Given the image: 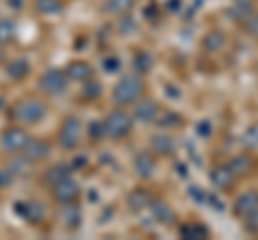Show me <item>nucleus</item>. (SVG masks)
Wrapping results in <instances>:
<instances>
[{"label": "nucleus", "mask_w": 258, "mask_h": 240, "mask_svg": "<svg viewBox=\"0 0 258 240\" xmlns=\"http://www.w3.org/2000/svg\"><path fill=\"white\" fill-rule=\"evenodd\" d=\"M134 114H129V111L125 107H114V109H110L106 118H103V125H106V135L110 140H114V142H120V140H125L129 133H132L134 129Z\"/></svg>", "instance_id": "nucleus-3"}, {"label": "nucleus", "mask_w": 258, "mask_h": 240, "mask_svg": "<svg viewBox=\"0 0 258 240\" xmlns=\"http://www.w3.org/2000/svg\"><path fill=\"white\" fill-rule=\"evenodd\" d=\"M103 94V86H101V82L99 79H86V82L82 84V97L86 99V101H95V99H99Z\"/></svg>", "instance_id": "nucleus-26"}, {"label": "nucleus", "mask_w": 258, "mask_h": 240, "mask_svg": "<svg viewBox=\"0 0 258 240\" xmlns=\"http://www.w3.org/2000/svg\"><path fill=\"white\" fill-rule=\"evenodd\" d=\"M15 37V24L11 20H0V45L11 43Z\"/></svg>", "instance_id": "nucleus-32"}, {"label": "nucleus", "mask_w": 258, "mask_h": 240, "mask_svg": "<svg viewBox=\"0 0 258 240\" xmlns=\"http://www.w3.org/2000/svg\"><path fill=\"white\" fill-rule=\"evenodd\" d=\"M226 43V37L224 33H220V30H213V33H209L205 39H203V47L207 52H217V50H222Z\"/></svg>", "instance_id": "nucleus-27"}, {"label": "nucleus", "mask_w": 258, "mask_h": 240, "mask_svg": "<svg viewBox=\"0 0 258 240\" xmlns=\"http://www.w3.org/2000/svg\"><path fill=\"white\" fill-rule=\"evenodd\" d=\"M52 199L58 206H69V204H78L80 195H82V187H80V182L74 180L69 176V178L60 180L58 185H54L52 189Z\"/></svg>", "instance_id": "nucleus-6"}, {"label": "nucleus", "mask_w": 258, "mask_h": 240, "mask_svg": "<svg viewBox=\"0 0 258 240\" xmlns=\"http://www.w3.org/2000/svg\"><path fill=\"white\" fill-rule=\"evenodd\" d=\"M196 131L200 133V138H209V135H211V123H209V120H203L200 125H196Z\"/></svg>", "instance_id": "nucleus-37"}, {"label": "nucleus", "mask_w": 258, "mask_h": 240, "mask_svg": "<svg viewBox=\"0 0 258 240\" xmlns=\"http://www.w3.org/2000/svg\"><path fill=\"white\" fill-rule=\"evenodd\" d=\"M69 176H71V167L69 165L56 163V165L50 167V170H45V174L41 176V182H43V185H47V189H52L54 185H58L60 180L69 178Z\"/></svg>", "instance_id": "nucleus-16"}, {"label": "nucleus", "mask_w": 258, "mask_h": 240, "mask_svg": "<svg viewBox=\"0 0 258 240\" xmlns=\"http://www.w3.org/2000/svg\"><path fill=\"white\" fill-rule=\"evenodd\" d=\"M15 212L26 223H30V225H39L41 221H45V206H43V202H37V199L15 202Z\"/></svg>", "instance_id": "nucleus-8"}, {"label": "nucleus", "mask_w": 258, "mask_h": 240, "mask_svg": "<svg viewBox=\"0 0 258 240\" xmlns=\"http://www.w3.org/2000/svg\"><path fill=\"white\" fill-rule=\"evenodd\" d=\"M67 82L69 77L64 71L60 69H47L45 73L39 77V90L47 97H56V94H62L67 90Z\"/></svg>", "instance_id": "nucleus-7"}, {"label": "nucleus", "mask_w": 258, "mask_h": 240, "mask_svg": "<svg viewBox=\"0 0 258 240\" xmlns=\"http://www.w3.org/2000/svg\"><path fill=\"white\" fill-rule=\"evenodd\" d=\"M80 135H82V123L78 116H67L58 127V146L62 150H74L80 144Z\"/></svg>", "instance_id": "nucleus-5"}, {"label": "nucleus", "mask_w": 258, "mask_h": 240, "mask_svg": "<svg viewBox=\"0 0 258 240\" xmlns=\"http://www.w3.org/2000/svg\"><path fill=\"white\" fill-rule=\"evenodd\" d=\"M132 9H134V0H106L101 5V11L106 15H114V18L129 15Z\"/></svg>", "instance_id": "nucleus-20"}, {"label": "nucleus", "mask_w": 258, "mask_h": 240, "mask_svg": "<svg viewBox=\"0 0 258 240\" xmlns=\"http://www.w3.org/2000/svg\"><path fill=\"white\" fill-rule=\"evenodd\" d=\"M243 227H245V231H249V234L258 236V210L247 214V217L243 219Z\"/></svg>", "instance_id": "nucleus-33"}, {"label": "nucleus", "mask_w": 258, "mask_h": 240, "mask_svg": "<svg viewBox=\"0 0 258 240\" xmlns=\"http://www.w3.org/2000/svg\"><path fill=\"white\" fill-rule=\"evenodd\" d=\"M243 26L252 37H258V11H254L252 15H249V18L243 22Z\"/></svg>", "instance_id": "nucleus-34"}, {"label": "nucleus", "mask_w": 258, "mask_h": 240, "mask_svg": "<svg viewBox=\"0 0 258 240\" xmlns=\"http://www.w3.org/2000/svg\"><path fill=\"white\" fill-rule=\"evenodd\" d=\"M252 13H254L252 0H235L230 7V20H235L239 24H243Z\"/></svg>", "instance_id": "nucleus-24"}, {"label": "nucleus", "mask_w": 258, "mask_h": 240, "mask_svg": "<svg viewBox=\"0 0 258 240\" xmlns=\"http://www.w3.org/2000/svg\"><path fill=\"white\" fill-rule=\"evenodd\" d=\"M106 125H103V120H93L91 125H88V142L91 144H99L101 140H106Z\"/></svg>", "instance_id": "nucleus-29"}, {"label": "nucleus", "mask_w": 258, "mask_h": 240, "mask_svg": "<svg viewBox=\"0 0 258 240\" xmlns=\"http://www.w3.org/2000/svg\"><path fill=\"white\" fill-rule=\"evenodd\" d=\"M47 114V105H45V101L41 99H37V97H28V99H20L15 105L11 107V116L15 123H20V125H39L41 120L45 118Z\"/></svg>", "instance_id": "nucleus-2"}, {"label": "nucleus", "mask_w": 258, "mask_h": 240, "mask_svg": "<svg viewBox=\"0 0 258 240\" xmlns=\"http://www.w3.org/2000/svg\"><path fill=\"white\" fill-rule=\"evenodd\" d=\"M157 125L161 129H176V127L183 125V116L176 114V111H164V114H159Z\"/></svg>", "instance_id": "nucleus-28"}, {"label": "nucleus", "mask_w": 258, "mask_h": 240, "mask_svg": "<svg viewBox=\"0 0 258 240\" xmlns=\"http://www.w3.org/2000/svg\"><path fill=\"white\" fill-rule=\"evenodd\" d=\"M151 202H153V197L147 189H142V187H136L132 193L127 195V208L132 212H142V210H147V208H151Z\"/></svg>", "instance_id": "nucleus-15"}, {"label": "nucleus", "mask_w": 258, "mask_h": 240, "mask_svg": "<svg viewBox=\"0 0 258 240\" xmlns=\"http://www.w3.org/2000/svg\"><path fill=\"white\" fill-rule=\"evenodd\" d=\"M52 153V144L47 142V140H39V138H32L28 142V146L26 150L22 153V157L26 159L28 163H39V161H43V159H47V155Z\"/></svg>", "instance_id": "nucleus-12"}, {"label": "nucleus", "mask_w": 258, "mask_h": 240, "mask_svg": "<svg viewBox=\"0 0 258 240\" xmlns=\"http://www.w3.org/2000/svg\"><path fill=\"white\" fill-rule=\"evenodd\" d=\"M13 182V172L11 167H3L0 170V189H7Z\"/></svg>", "instance_id": "nucleus-36"}, {"label": "nucleus", "mask_w": 258, "mask_h": 240, "mask_svg": "<svg viewBox=\"0 0 258 240\" xmlns=\"http://www.w3.org/2000/svg\"><path fill=\"white\" fill-rule=\"evenodd\" d=\"M144 92V79L140 73H127L118 79L112 88V103L118 107H129L136 101L142 99Z\"/></svg>", "instance_id": "nucleus-1"}, {"label": "nucleus", "mask_w": 258, "mask_h": 240, "mask_svg": "<svg viewBox=\"0 0 258 240\" xmlns=\"http://www.w3.org/2000/svg\"><path fill=\"white\" fill-rule=\"evenodd\" d=\"M153 67V58H151V54L147 52H138L134 56V69H136V73H149Z\"/></svg>", "instance_id": "nucleus-30"}, {"label": "nucleus", "mask_w": 258, "mask_h": 240, "mask_svg": "<svg viewBox=\"0 0 258 240\" xmlns=\"http://www.w3.org/2000/svg\"><path fill=\"white\" fill-rule=\"evenodd\" d=\"M134 118L138 123H144V125H151V123H157L159 118V103L155 99H140L134 103Z\"/></svg>", "instance_id": "nucleus-9"}, {"label": "nucleus", "mask_w": 258, "mask_h": 240, "mask_svg": "<svg viewBox=\"0 0 258 240\" xmlns=\"http://www.w3.org/2000/svg\"><path fill=\"white\" fill-rule=\"evenodd\" d=\"M179 236L185 240H196V238H207L209 236V229L203 225V223H196V221H187L179 225Z\"/></svg>", "instance_id": "nucleus-22"}, {"label": "nucleus", "mask_w": 258, "mask_h": 240, "mask_svg": "<svg viewBox=\"0 0 258 240\" xmlns=\"http://www.w3.org/2000/svg\"><path fill=\"white\" fill-rule=\"evenodd\" d=\"M62 71L67 73L71 82H86V79L93 77V67L88 65L86 60H71V62H67V67Z\"/></svg>", "instance_id": "nucleus-14"}, {"label": "nucleus", "mask_w": 258, "mask_h": 240, "mask_svg": "<svg viewBox=\"0 0 258 240\" xmlns=\"http://www.w3.org/2000/svg\"><path fill=\"white\" fill-rule=\"evenodd\" d=\"M174 148H176V144L172 140V135H168V133H157V135H153L151 138V150L155 155H164V157H170L174 153Z\"/></svg>", "instance_id": "nucleus-17"}, {"label": "nucleus", "mask_w": 258, "mask_h": 240, "mask_svg": "<svg viewBox=\"0 0 258 240\" xmlns=\"http://www.w3.org/2000/svg\"><path fill=\"white\" fill-rule=\"evenodd\" d=\"M35 9L41 15H56L64 9L62 0H35Z\"/></svg>", "instance_id": "nucleus-25"}, {"label": "nucleus", "mask_w": 258, "mask_h": 240, "mask_svg": "<svg viewBox=\"0 0 258 240\" xmlns=\"http://www.w3.org/2000/svg\"><path fill=\"white\" fill-rule=\"evenodd\" d=\"M258 210V191H243L232 204V212L239 219H245L247 214H252Z\"/></svg>", "instance_id": "nucleus-11"}, {"label": "nucleus", "mask_w": 258, "mask_h": 240, "mask_svg": "<svg viewBox=\"0 0 258 240\" xmlns=\"http://www.w3.org/2000/svg\"><path fill=\"white\" fill-rule=\"evenodd\" d=\"M155 165H157V161H155L153 150H140V153L134 157V170L144 180L153 176V172H155Z\"/></svg>", "instance_id": "nucleus-13"}, {"label": "nucleus", "mask_w": 258, "mask_h": 240, "mask_svg": "<svg viewBox=\"0 0 258 240\" xmlns=\"http://www.w3.org/2000/svg\"><path fill=\"white\" fill-rule=\"evenodd\" d=\"M241 142H243L245 150H258V123L247 127V131H245V135H243V140Z\"/></svg>", "instance_id": "nucleus-31"}, {"label": "nucleus", "mask_w": 258, "mask_h": 240, "mask_svg": "<svg viewBox=\"0 0 258 240\" xmlns=\"http://www.w3.org/2000/svg\"><path fill=\"white\" fill-rule=\"evenodd\" d=\"M209 180H211V185L217 191H228L237 182V176L230 170V165H215L213 170L209 172Z\"/></svg>", "instance_id": "nucleus-10"}, {"label": "nucleus", "mask_w": 258, "mask_h": 240, "mask_svg": "<svg viewBox=\"0 0 258 240\" xmlns=\"http://www.w3.org/2000/svg\"><path fill=\"white\" fill-rule=\"evenodd\" d=\"M28 73H30V65L26 58H15L7 65V77L13 79V82H22Z\"/></svg>", "instance_id": "nucleus-23"}, {"label": "nucleus", "mask_w": 258, "mask_h": 240, "mask_svg": "<svg viewBox=\"0 0 258 240\" xmlns=\"http://www.w3.org/2000/svg\"><path fill=\"white\" fill-rule=\"evenodd\" d=\"M151 212H153V217H155L159 223H164V225H172L174 223V210L170 208V204L161 202V199H153Z\"/></svg>", "instance_id": "nucleus-21"}, {"label": "nucleus", "mask_w": 258, "mask_h": 240, "mask_svg": "<svg viewBox=\"0 0 258 240\" xmlns=\"http://www.w3.org/2000/svg\"><path fill=\"white\" fill-rule=\"evenodd\" d=\"M228 165H230V170L235 172L237 178H243V176L252 174V170H254V159L249 157L247 153H241L237 157H232L230 161H228Z\"/></svg>", "instance_id": "nucleus-19"}, {"label": "nucleus", "mask_w": 258, "mask_h": 240, "mask_svg": "<svg viewBox=\"0 0 258 240\" xmlns=\"http://www.w3.org/2000/svg\"><path fill=\"white\" fill-rule=\"evenodd\" d=\"M118 69H120L118 56H108V58H103V71H106V73H116Z\"/></svg>", "instance_id": "nucleus-35"}, {"label": "nucleus", "mask_w": 258, "mask_h": 240, "mask_svg": "<svg viewBox=\"0 0 258 240\" xmlns=\"http://www.w3.org/2000/svg\"><path fill=\"white\" fill-rule=\"evenodd\" d=\"M30 140H32L30 133L20 125L7 127V129H3V133H0V146L9 155H22Z\"/></svg>", "instance_id": "nucleus-4"}, {"label": "nucleus", "mask_w": 258, "mask_h": 240, "mask_svg": "<svg viewBox=\"0 0 258 240\" xmlns=\"http://www.w3.org/2000/svg\"><path fill=\"white\" fill-rule=\"evenodd\" d=\"M62 210L58 212V219L60 223L67 229H76L80 227V223H82V210L78 208V204H69V206H60Z\"/></svg>", "instance_id": "nucleus-18"}, {"label": "nucleus", "mask_w": 258, "mask_h": 240, "mask_svg": "<svg viewBox=\"0 0 258 240\" xmlns=\"http://www.w3.org/2000/svg\"><path fill=\"white\" fill-rule=\"evenodd\" d=\"M3 60H5V52H3V50H0V62H3Z\"/></svg>", "instance_id": "nucleus-38"}]
</instances>
